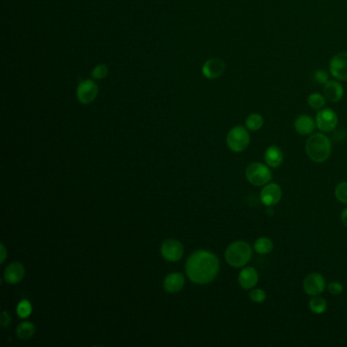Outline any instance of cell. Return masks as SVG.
<instances>
[{
  "instance_id": "cell-1",
  "label": "cell",
  "mask_w": 347,
  "mask_h": 347,
  "mask_svg": "<svg viewBox=\"0 0 347 347\" xmlns=\"http://www.w3.org/2000/svg\"><path fill=\"white\" fill-rule=\"evenodd\" d=\"M220 264L217 256L208 251H198L187 261L186 271L189 278L197 284H208L218 275Z\"/></svg>"
},
{
  "instance_id": "cell-2",
  "label": "cell",
  "mask_w": 347,
  "mask_h": 347,
  "mask_svg": "<svg viewBox=\"0 0 347 347\" xmlns=\"http://www.w3.org/2000/svg\"><path fill=\"white\" fill-rule=\"evenodd\" d=\"M305 152L309 158L316 163L327 161L332 153V145L329 138L324 134L312 135L305 144Z\"/></svg>"
},
{
  "instance_id": "cell-3",
  "label": "cell",
  "mask_w": 347,
  "mask_h": 347,
  "mask_svg": "<svg viewBox=\"0 0 347 347\" xmlns=\"http://www.w3.org/2000/svg\"><path fill=\"white\" fill-rule=\"evenodd\" d=\"M253 250L247 241L237 240L229 244L225 251L226 262L234 268H241L251 261Z\"/></svg>"
},
{
  "instance_id": "cell-4",
  "label": "cell",
  "mask_w": 347,
  "mask_h": 347,
  "mask_svg": "<svg viewBox=\"0 0 347 347\" xmlns=\"http://www.w3.org/2000/svg\"><path fill=\"white\" fill-rule=\"evenodd\" d=\"M247 180L255 187L266 186L272 179V172L268 165L261 162H253L246 170Z\"/></svg>"
},
{
  "instance_id": "cell-5",
  "label": "cell",
  "mask_w": 347,
  "mask_h": 347,
  "mask_svg": "<svg viewBox=\"0 0 347 347\" xmlns=\"http://www.w3.org/2000/svg\"><path fill=\"white\" fill-rule=\"evenodd\" d=\"M226 142L228 148L232 152L240 153L244 151L249 147L251 142L249 130L247 128H243L242 126H236L232 128L226 137Z\"/></svg>"
},
{
  "instance_id": "cell-6",
  "label": "cell",
  "mask_w": 347,
  "mask_h": 347,
  "mask_svg": "<svg viewBox=\"0 0 347 347\" xmlns=\"http://www.w3.org/2000/svg\"><path fill=\"white\" fill-rule=\"evenodd\" d=\"M99 94L98 85L93 79L81 80L76 89V98L81 104H90L95 101Z\"/></svg>"
},
{
  "instance_id": "cell-7",
  "label": "cell",
  "mask_w": 347,
  "mask_h": 347,
  "mask_svg": "<svg viewBox=\"0 0 347 347\" xmlns=\"http://www.w3.org/2000/svg\"><path fill=\"white\" fill-rule=\"evenodd\" d=\"M316 125L323 133L333 132L338 125V116L333 109L323 108L316 116Z\"/></svg>"
},
{
  "instance_id": "cell-8",
  "label": "cell",
  "mask_w": 347,
  "mask_h": 347,
  "mask_svg": "<svg viewBox=\"0 0 347 347\" xmlns=\"http://www.w3.org/2000/svg\"><path fill=\"white\" fill-rule=\"evenodd\" d=\"M330 73L338 80H347V52H340L333 56L329 64Z\"/></svg>"
},
{
  "instance_id": "cell-9",
  "label": "cell",
  "mask_w": 347,
  "mask_h": 347,
  "mask_svg": "<svg viewBox=\"0 0 347 347\" xmlns=\"http://www.w3.org/2000/svg\"><path fill=\"white\" fill-rule=\"evenodd\" d=\"M326 288V280L319 273H311L303 280V290L311 295H320Z\"/></svg>"
},
{
  "instance_id": "cell-10",
  "label": "cell",
  "mask_w": 347,
  "mask_h": 347,
  "mask_svg": "<svg viewBox=\"0 0 347 347\" xmlns=\"http://www.w3.org/2000/svg\"><path fill=\"white\" fill-rule=\"evenodd\" d=\"M282 198V190L277 183H267L264 186L260 199L263 205L267 207H272L277 205Z\"/></svg>"
},
{
  "instance_id": "cell-11",
  "label": "cell",
  "mask_w": 347,
  "mask_h": 347,
  "mask_svg": "<svg viewBox=\"0 0 347 347\" xmlns=\"http://www.w3.org/2000/svg\"><path fill=\"white\" fill-rule=\"evenodd\" d=\"M226 65L220 58H210L202 67V73L208 79H216L225 71Z\"/></svg>"
},
{
  "instance_id": "cell-12",
  "label": "cell",
  "mask_w": 347,
  "mask_h": 347,
  "mask_svg": "<svg viewBox=\"0 0 347 347\" xmlns=\"http://www.w3.org/2000/svg\"><path fill=\"white\" fill-rule=\"evenodd\" d=\"M161 254L165 260L169 262H176L180 260L183 255V247L178 240L167 239L162 243Z\"/></svg>"
},
{
  "instance_id": "cell-13",
  "label": "cell",
  "mask_w": 347,
  "mask_h": 347,
  "mask_svg": "<svg viewBox=\"0 0 347 347\" xmlns=\"http://www.w3.org/2000/svg\"><path fill=\"white\" fill-rule=\"evenodd\" d=\"M323 95L327 101L331 102V103H336V102H339L343 98L344 90L342 85L338 83V81L329 80L324 85Z\"/></svg>"
},
{
  "instance_id": "cell-14",
  "label": "cell",
  "mask_w": 347,
  "mask_h": 347,
  "mask_svg": "<svg viewBox=\"0 0 347 347\" xmlns=\"http://www.w3.org/2000/svg\"><path fill=\"white\" fill-rule=\"evenodd\" d=\"M259 281V274L254 267L243 268L238 276V283L243 289H253Z\"/></svg>"
},
{
  "instance_id": "cell-15",
  "label": "cell",
  "mask_w": 347,
  "mask_h": 347,
  "mask_svg": "<svg viewBox=\"0 0 347 347\" xmlns=\"http://www.w3.org/2000/svg\"><path fill=\"white\" fill-rule=\"evenodd\" d=\"M316 127V120L307 114H301L294 120V129L301 136L312 135Z\"/></svg>"
},
{
  "instance_id": "cell-16",
  "label": "cell",
  "mask_w": 347,
  "mask_h": 347,
  "mask_svg": "<svg viewBox=\"0 0 347 347\" xmlns=\"http://www.w3.org/2000/svg\"><path fill=\"white\" fill-rule=\"evenodd\" d=\"M25 277V267L18 262L11 263L5 268L4 279L9 284H16Z\"/></svg>"
},
{
  "instance_id": "cell-17",
  "label": "cell",
  "mask_w": 347,
  "mask_h": 347,
  "mask_svg": "<svg viewBox=\"0 0 347 347\" xmlns=\"http://www.w3.org/2000/svg\"><path fill=\"white\" fill-rule=\"evenodd\" d=\"M265 162L271 168L279 167L284 159L283 153L277 146H270L265 152Z\"/></svg>"
},
{
  "instance_id": "cell-18",
  "label": "cell",
  "mask_w": 347,
  "mask_h": 347,
  "mask_svg": "<svg viewBox=\"0 0 347 347\" xmlns=\"http://www.w3.org/2000/svg\"><path fill=\"white\" fill-rule=\"evenodd\" d=\"M185 285V277L180 273L169 274L164 280V288L167 292H178Z\"/></svg>"
},
{
  "instance_id": "cell-19",
  "label": "cell",
  "mask_w": 347,
  "mask_h": 347,
  "mask_svg": "<svg viewBox=\"0 0 347 347\" xmlns=\"http://www.w3.org/2000/svg\"><path fill=\"white\" fill-rule=\"evenodd\" d=\"M36 331L35 325L31 322H23L16 327V336L22 340H29L34 336Z\"/></svg>"
},
{
  "instance_id": "cell-20",
  "label": "cell",
  "mask_w": 347,
  "mask_h": 347,
  "mask_svg": "<svg viewBox=\"0 0 347 347\" xmlns=\"http://www.w3.org/2000/svg\"><path fill=\"white\" fill-rule=\"evenodd\" d=\"M254 249L260 255H267L273 250V241L268 237H260L256 240Z\"/></svg>"
},
{
  "instance_id": "cell-21",
  "label": "cell",
  "mask_w": 347,
  "mask_h": 347,
  "mask_svg": "<svg viewBox=\"0 0 347 347\" xmlns=\"http://www.w3.org/2000/svg\"><path fill=\"white\" fill-rule=\"evenodd\" d=\"M264 126V118L259 113H252L246 119V128L251 132L260 131Z\"/></svg>"
},
{
  "instance_id": "cell-22",
  "label": "cell",
  "mask_w": 347,
  "mask_h": 347,
  "mask_svg": "<svg viewBox=\"0 0 347 347\" xmlns=\"http://www.w3.org/2000/svg\"><path fill=\"white\" fill-rule=\"evenodd\" d=\"M309 307L314 314L322 315L327 310V301L319 295H315L313 296V298H311Z\"/></svg>"
},
{
  "instance_id": "cell-23",
  "label": "cell",
  "mask_w": 347,
  "mask_h": 347,
  "mask_svg": "<svg viewBox=\"0 0 347 347\" xmlns=\"http://www.w3.org/2000/svg\"><path fill=\"white\" fill-rule=\"evenodd\" d=\"M326 103H327V100L320 93H313L308 97V104L315 110L323 109L326 106Z\"/></svg>"
},
{
  "instance_id": "cell-24",
  "label": "cell",
  "mask_w": 347,
  "mask_h": 347,
  "mask_svg": "<svg viewBox=\"0 0 347 347\" xmlns=\"http://www.w3.org/2000/svg\"><path fill=\"white\" fill-rule=\"evenodd\" d=\"M16 313H17L19 318H22V319L28 318L31 315V313H32V304H31V302L29 300H26V299L20 301L17 304Z\"/></svg>"
},
{
  "instance_id": "cell-25",
  "label": "cell",
  "mask_w": 347,
  "mask_h": 347,
  "mask_svg": "<svg viewBox=\"0 0 347 347\" xmlns=\"http://www.w3.org/2000/svg\"><path fill=\"white\" fill-rule=\"evenodd\" d=\"M335 197L340 203L347 205V181L340 182L335 188Z\"/></svg>"
},
{
  "instance_id": "cell-26",
  "label": "cell",
  "mask_w": 347,
  "mask_h": 347,
  "mask_svg": "<svg viewBox=\"0 0 347 347\" xmlns=\"http://www.w3.org/2000/svg\"><path fill=\"white\" fill-rule=\"evenodd\" d=\"M108 67L106 65H98L92 70V76L95 79H103L108 75Z\"/></svg>"
},
{
  "instance_id": "cell-27",
  "label": "cell",
  "mask_w": 347,
  "mask_h": 347,
  "mask_svg": "<svg viewBox=\"0 0 347 347\" xmlns=\"http://www.w3.org/2000/svg\"><path fill=\"white\" fill-rule=\"evenodd\" d=\"M249 296H250V299L252 301L257 302V303L263 302V301L266 300V298H267L266 292H265L263 289H260V288H253L250 291Z\"/></svg>"
},
{
  "instance_id": "cell-28",
  "label": "cell",
  "mask_w": 347,
  "mask_h": 347,
  "mask_svg": "<svg viewBox=\"0 0 347 347\" xmlns=\"http://www.w3.org/2000/svg\"><path fill=\"white\" fill-rule=\"evenodd\" d=\"M314 80L319 85H325L327 81H329V74L325 70L319 69L314 72Z\"/></svg>"
},
{
  "instance_id": "cell-29",
  "label": "cell",
  "mask_w": 347,
  "mask_h": 347,
  "mask_svg": "<svg viewBox=\"0 0 347 347\" xmlns=\"http://www.w3.org/2000/svg\"><path fill=\"white\" fill-rule=\"evenodd\" d=\"M327 289L328 291L333 294V295H339L342 293L343 291V285L340 283V282H337V281H333L331 282L328 286H327Z\"/></svg>"
},
{
  "instance_id": "cell-30",
  "label": "cell",
  "mask_w": 347,
  "mask_h": 347,
  "mask_svg": "<svg viewBox=\"0 0 347 347\" xmlns=\"http://www.w3.org/2000/svg\"><path fill=\"white\" fill-rule=\"evenodd\" d=\"M10 322H11V318L9 314L7 312H3L1 316H0V325H1L3 328H5L10 324Z\"/></svg>"
},
{
  "instance_id": "cell-31",
  "label": "cell",
  "mask_w": 347,
  "mask_h": 347,
  "mask_svg": "<svg viewBox=\"0 0 347 347\" xmlns=\"http://www.w3.org/2000/svg\"><path fill=\"white\" fill-rule=\"evenodd\" d=\"M341 221L342 224L344 225V227L347 228V208L343 210V212L341 213Z\"/></svg>"
},
{
  "instance_id": "cell-32",
  "label": "cell",
  "mask_w": 347,
  "mask_h": 347,
  "mask_svg": "<svg viewBox=\"0 0 347 347\" xmlns=\"http://www.w3.org/2000/svg\"><path fill=\"white\" fill-rule=\"evenodd\" d=\"M5 259H6V249L4 247V244L1 243V258H0V262L4 263Z\"/></svg>"
},
{
  "instance_id": "cell-33",
  "label": "cell",
  "mask_w": 347,
  "mask_h": 347,
  "mask_svg": "<svg viewBox=\"0 0 347 347\" xmlns=\"http://www.w3.org/2000/svg\"><path fill=\"white\" fill-rule=\"evenodd\" d=\"M267 214L268 215H273L274 214V211H273V209H267Z\"/></svg>"
}]
</instances>
